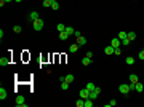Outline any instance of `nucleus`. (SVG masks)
Instances as JSON below:
<instances>
[{
	"mask_svg": "<svg viewBox=\"0 0 144 107\" xmlns=\"http://www.w3.org/2000/svg\"><path fill=\"white\" fill-rule=\"evenodd\" d=\"M32 24H34V30H42V29H43V26H45L43 19H40V18H39V19H35Z\"/></svg>",
	"mask_w": 144,
	"mask_h": 107,
	"instance_id": "obj_1",
	"label": "nucleus"
},
{
	"mask_svg": "<svg viewBox=\"0 0 144 107\" xmlns=\"http://www.w3.org/2000/svg\"><path fill=\"white\" fill-rule=\"evenodd\" d=\"M118 91L123 94V96H126V94L131 91V90H130V85H128V83H122V85L118 86Z\"/></svg>",
	"mask_w": 144,
	"mask_h": 107,
	"instance_id": "obj_2",
	"label": "nucleus"
},
{
	"mask_svg": "<svg viewBox=\"0 0 144 107\" xmlns=\"http://www.w3.org/2000/svg\"><path fill=\"white\" fill-rule=\"evenodd\" d=\"M10 61H11L10 56H2V58H0V66H2V67H3V66H8V64H10Z\"/></svg>",
	"mask_w": 144,
	"mask_h": 107,
	"instance_id": "obj_3",
	"label": "nucleus"
},
{
	"mask_svg": "<svg viewBox=\"0 0 144 107\" xmlns=\"http://www.w3.org/2000/svg\"><path fill=\"white\" fill-rule=\"evenodd\" d=\"M24 102H26V98L21 96V94H18V96H16V101H14V104H16V106H22Z\"/></svg>",
	"mask_w": 144,
	"mask_h": 107,
	"instance_id": "obj_4",
	"label": "nucleus"
},
{
	"mask_svg": "<svg viewBox=\"0 0 144 107\" xmlns=\"http://www.w3.org/2000/svg\"><path fill=\"white\" fill-rule=\"evenodd\" d=\"M77 45H79V47L86 45V39H85V37H82V35H80V37H77Z\"/></svg>",
	"mask_w": 144,
	"mask_h": 107,
	"instance_id": "obj_5",
	"label": "nucleus"
},
{
	"mask_svg": "<svg viewBox=\"0 0 144 107\" xmlns=\"http://www.w3.org/2000/svg\"><path fill=\"white\" fill-rule=\"evenodd\" d=\"M120 43H122V40H120V39H112V40H111V45H112L114 48H118V47H120Z\"/></svg>",
	"mask_w": 144,
	"mask_h": 107,
	"instance_id": "obj_6",
	"label": "nucleus"
},
{
	"mask_svg": "<svg viewBox=\"0 0 144 107\" xmlns=\"http://www.w3.org/2000/svg\"><path fill=\"white\" fill-rule=\"evenodd\" d=\"M35 19H39V13H37V11H32V13L29 14V21H31V22H34Z\"/></svg>",
	"mask_w": 144,
	"mask_h": 107,
	"instance_id": "obj_7",
	"label": "nucleus"
},
{
	"mask_svg": "<svg viewBox=\"0 0 144 107\" xmlns=\"http://www.w3.org/2000/svg\"><path fill=\"white\" fill-rule=\"evenodd\" d=\"M7 96H8L7 90H5L3 86H2V88H0V99H2V101H3V99H7Z\"/></svg>",
	"mask_w": 144,
	"mask_h": 107,
	"instance_id": "obj_8",
	"label": "nucleus"
},
{
	"mask_svg": "<svg viewBox=\"0 0 144 107\" xmlns=\"http://www.w3.org/2000/svg\"><path fill=\"white\" fill-rule=\"evenodd\" d=\"M114 50H115V48L112 47V45H107V47L104 48V53L106 54H114Z\"/></svg>",
	"mask_w": 144,
	"mask_h": 107,
	"instance_id": "obj_9",
	"label": "nucleus"
},
{
	"mask_svg": "<svg viewBox=\"0 0 144 107\" xmlns=\"http://www.w3.org/2000/svg\"><path fill=\"white\" fill-rule=\"evenodd\" d=\"M50 8H51L53 11H58V10H59V3L56 2V0H51V7H50Z\"/></svg>",
	"mask_w": 144,
	"mask_h": 107,
	"instance_id": "obj_10",
	"label": "nucleus"
},
{
	"mask_svg": "<svg viewBox=\"0 0 144 107\" xmlns=\"http://www.w3.org/2000/svg\"><path fill=\"white\" fill-rule=\"evenodd\" d=\"M74 80H75V77H74L72 74H67V75L64 77V81H67V83H72Z\"/></svg>",
	"mask_w": 144,
	"mask_h": 107,
	"instance_id": "obj_11",
	"label": "nucleus"
},
{
	"mask_svg": "<svg viewBox=\"0 0 144 107\" xmlns=\"http://www.w3.org/2000/svg\"><path fill=\"white\" fill-rule=\"evenodd\" d=\"M126 39H128V40H135V39H136V32H133V30H131V32H126Z\"/></svg>",
	"mask_w": 144,
	"mask_h": 107,
	"instance_id": "obj_12",
	"label": "nucleus"
},
{
	"mask_svg": "<svg viewBox=\"0 0 144 107\" xmlns=\"http://www.w3.org/2000/svg\"><path fill=\"white\" fill-rule=\"evenodd\" d=\"M88 94H90V91H88V90H80V98H83V99H86V98H88Z\"/></svg>",
	"mask_w": 144,
	"mask_h": 107,
	"instance_id": "obj_13",
	"label": "nucleus"
},
{
	"mask_svg": "<svg viewBox=\"0 0 144 107\" xmlns=\"http://www.w3.org/2000/svg\"><path fill=\"white\" fill-rule=\"evenodd\" d=\"M135 91H138V93H143V91H144L143 83H139V81H138V83H136V86H135Z\"/></svg>",
	"mask_w": 144,
	"mask_h": 107,
	"instance_id": "obj_14",
	"label": "nucleus"
},
{
	"mask_svg": "<svg viewBox=\"0 0 144 107\" xmlns=\"http://www.w3.org/2000/svg\"><path fill=\"white\" fill-rule=\"evenodd\" d=\"M98 96H99V93H96V91H94V90H93V91H90V94H88V98H90V99H98Z\"/></svg>",
	"mask_w": 144,
	"mask_h": 107,
	"instance_id": "obj_15",
	"label": "nucleus"
},
{
	"mask_svg": "<svg viewBox=\"0 0 144 107\" xmlns=\"http://www.w3.org/2000/svg\"><path fill=\"white\" fill-rule=\"evenodd\" d=\"M86 90H88V91H93V90H94V88H96V85H94V83H93V81H88V83H86Z\"/></svg>",
	"mask_w": 144,
	"mask_h": 107,
	"instance_id": "obj_16",
	"label": "nucleus"
},
{
	"mask_svg": "<svg viewBox=\"0 0 144 107\" xmlns=\"http://www.w3.org/2000/svg\"><path fill=\"white\" fill-rule=\"evenodd\" d=\"M59 39H61V40H66V39H69V34L66 32V30H63V32H59Z\"/></svg>",
	"mask_w": 144,
	"mask_h": 107,
	"instance_id": "obj_17",
	"label": "nucleus"
},
{
	"mask_svg": "<svg viewBox=\"0 0 144 107\" xmlns=\"http://www.w3.org/2000/svg\"><path fill=\"white\" fill-rule=\"evenodd\" d=\"M138 81H139V80H138V75L136 74H131L130 75V83H138Z\"/></svg>",
	"mask_w": 144,
	"mask_h": 107,
	"instance_id": "obj_18",
	"label": "nucleus"
},
{
	"mask_svg": "<svg viewBox=\"0 0 144 107\" xmlns=\"http://www.w3.org/2000/svg\"><path fill=\"white\" fill-rule=\"evenodd\" d=\"M66 32L69 34V35H74V34H75V29L71 27V26H66Z\"/></svg>",
	"mask_w": 144,
	"mask_h": 107,
	"instance_id": "obj_19",
	"label": "nucleus"
},
{
	"mask_svg": "<svg viewBox=\"0 0 144 107\" xmlns=\"http://www.w3.org/2000/svg\"><path fill=\"white\" fill-rule=\"evenodd\" d=\"M75 106H77V107H85V99H83V98H80V99L75 102Z\"/></svg>",
	"mask_w": 144,
	"mask_h": 107,
	"instance_id": "obj_20",
	"label": "nucleus"
},
{
	"mask_svg": "<svg viewBox=\"0 0 144 107\" xmlns=\"http://www.w3.org/2000/svg\"><path fill=\"white\" fill-rule=\"evenodd\" d=\"M77 50H79V45H77V43H74V45L69 47V51H71V53H75Z\"/></svg>",
	"mask_w": 144,
	"mask_h": 107,
	"instance_id": "obj_21",
	"label": "nucleus"
},
{
	"mask_svg": "<svg viewBox=\"0 0 144 107\" xmlns=\"http://www.w3.org/2000/svg\"><path fill=\"white\" fill-rule=\"evenodd\" d=\"M82 64H83V66H90V64H91V59H90V58H83V59H82Z\"/></svg>",
	"mask_w": 144,
	"mask_h": 107,
	"instance_id": "obj_22",
	"label": "nucleus"
},
{
	"mask_svg": "<svg viewBox=\"0 0 144 107\" xmlns=\"http://www.w3.org/2000/svg\"><path fill=\"white\" fill-rule=\"evenodd\" d=\"M125 61H126V64H130V66H133V64H135V58H133V56H128Z\"/></svg>",
	"mask_w": 144,
	"mask_h": 107,
	"instance_id": "obj_23",
	"label": "nucleus"
},
{
	"mask_svg": "<svg viewBox=\"0 0 144 107\" xmlns=\"http://www.w3.org/2000/svg\"><path fill=\"white\" fill-rule=\"evenodd\" d=\"M85 107H93V99L86 98V99H85Z\"/></svg>",
	"mask_w": 144,
	"mask_h": 107,
	"instance_id": "obj_24",
	"label": "nucleus"
},
{
	"mask_svg": "<svg viewBox=\"0 0 144 107\" xmlns=\"http://www.w3.org/2000/svg\"><path fill=\"white\" fill-rule=\"evenodd\" d=\"M61 90H69V83L67 81H61Z\"/></svg>",
	"mask_w": 144,
	"mask_h": 107,
	"instance_id": "obj_25",
	"label": "nucleus"
},
{
	"mask_svg": "<svg viewBox=\"0 0 144 107\" xmlns=\"http://www.w3.org/2000/svg\"><path fill=\"white\" fill-rule=\"evenodd\" d=\"M45 8H48V7H51V0H43V3H42Z\"/></svg>",
	"mask_w": 144,
	"mask_h": 107,
	"instance_id": "obj_26",
	"label": "nucleus"
},
{
	"mask_svg": "<svg viewBox=\"0 0 144 107\" xmlns=\"http://www.w3.org/2000/svg\"><path fill=\"white\" fill-rule=\"evenodd\" d=\"M21 30H22V27H21V26H13V32H16V34H19Z\"/></svg>",
	"mask_w": 144,
	"mask_h": 107,
	"instance_id": "obj_27",
	"label": "nucleus"
},
{
	"mask_svg": "<svg viewBox=\"0 0 144 107\" xmlns=\"http://www.w3.org/2000/svg\"><path fill=\"white\" fill-rule=\"evenodd\" d=\"M118 39H120V40H123V39H126V32H123V30H122V32L118 34Z\"/></svg>",
	"mask_w": 144,
	"mask_h": 107,
	"instance_id": "obj_28",
	"label": "nucleus"
},
{
	"mask_svg": "<svg viewBox=\"0 0 144 107\" xmlns=\"http://www.w3.org/2000/svg\"><path fill=\"white\" fill-rule=\"evenodd\" d=\"M63 30H66V26L64 24H58V32H63Z\"/></svg>",
	"mask_w": 144,
	"mask_h": 107,
	"instance_id": "obj_29",
	"label": "nucleus"
},
{
	"mask_svg": "<svg viewBox=\"0 0 144 107\" xmlns=\"http://www.w3.org/2000/svg\"><path fill=\"white\" fill-rule=\"evenodd\" d=\"M122 45H123V47H128V45H130V40H128V39H123V40H122Z\"/></svg>",
	"mask_w": 144,
	"mask_h": 107,
	"instance_id": "obj_30",
	"label": "nucleus"
},
{
	"mask_svg": "<svg viewBox=\"0 0 144 107\" xmlns=\"http://www.w3.org/2000/svg\"><path fill=\"white\" fill-rule=\"evenodd\" d=\"M138 58H139L141 61H144V50H143V51H139V53H138Z\"/></svg>",
	"mask_w": 144,
	"mask_h": 107,
	"instance_id": "obj_31",
	"label": "nucleus"
},
{
	"mask_svg": "<svg viewBox=\"0 0 144 107\" xmlns=\"http://www.w3.org/2000/svg\"><path fill=\"white\" fill-rule=\"evenodd\" d=\"M114 54H117V56H120V54H122V51H120V47L114 50Z\"/></svg>",
	"mask_w": 144,
	"mask_h": 107,
	"instance_id": "obj_32",
	"label": "nucleus"
},
{
	"mask_svg": "<svg viewBox=\"0 0 144 107\" xmlns=\"http://www.w3.org/2000/svg\"><path fill=\"white\" fill-rule=\"evenodd\" d=\"M86 58H90V59H93V51H86Z\"/></svg>",
	"mask_w": 144,
	"mask_h": 107,
	"instance_id": "obj_33",
	"label": "nucleus"
},
{
	"mask_svg": "<svg viewBox=\"0 0 144 107\" xmlns=\"http://www.w3.org/2000/svg\"><path fill=\"white\" fill-rule=\"evenodd\" d=\"M115 104H117V101H115V99H112L111 102H109V107H114V106H115Z\"/></svg>",
	"mask_w": 144,
	"mask_h": 107,
	"instance_id": "obj_34",
	"label": "nucleus"
},
{
	"mask_svg": "<svg viewBox=\"0 0 144 107\" xmlns=\"http://www.w3.org/2000/svg\"><path fill=\"white\" fill-rule=\"evenodd\" d=\"M14 2H22V0H14Z\"/></svg>",
	"mask_w": 144,
	"mask_h": 107,
	"instance_id": "obj_35",
	"label": "nucleus"
},
{
	"mask_svg": "<svg viewBox=\"0 0 144 107\" xmlns=\"http://www.w3.org/2000/svg\"><path fill=\"white\" fill-rule=\"evenodd\" d=\"M5 2H13V0H5Z\"/></svg>",
	"mask_w": 144,
	"mask_h": 107,
	"instance_id": "obj_36",
	"label": "nucleus"
},
{
	"mask_svg": "<svg viewBox=\"0 0 144 107\" xmlns=\"http://www.w3.org/2000/svg\"><path fill=\"white\" fill-rule=\"evenodd\" d=\"M143 50H144V48H143Z\"/></svg>",
	"mask_w": 144,
	"mask_h": 107,
	"instance_id": "obj_37",
	"label": "nucleus"
}]
</instances>
